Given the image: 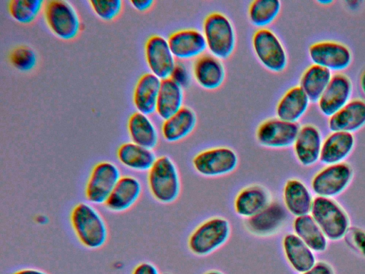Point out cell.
Returning a JSON list of instances; mask_svg holds the SVG:
<instances>
[{"label": "cell", "mask_w": 365, "mask_h": 274, "mask_svg": "<svg viewBox=\"0 0 365 274\" xmlns=\"http://www.w3.org/2000/svg\"><path fill=\"white\" fill-rule=\"evenodd\" d=\"M132 6L137 11H145L150 9L154 4L153 0H131Z\"/></svg>", "instance_id": "41"}, {"label": "cell", "mask_w": 365, "mask_h": 274, "mask_svg": "<svg viewBox=\"0 0 365 274\" xmlns=\"http://www.w3.org/2000/svg\"><path fill=\"white\" fill-rule=\"evenodd\" d=\"M252 44L255 56L267 70L280 73L286 68L288 63L286 50L272 30L258 29L252 36Z\"/></svg>", "instance_id": "6"}, {"label": "cell", "mask_w": 365, "mask_h": 274, "mask_svg": "<svg viewBox=\"0 0 365 274\" xmlns=\"http://www.w3.org/2000/svg\"><path fill=\"white\" fill-rule=\"evenodd\" d=\"M295 235L312 250L322 252L326 249V236L312 215L296 217L293 223Z\"/></svg>", "instance_id": "32"}, {"label": "cell", "mask_w": 365, "mask_h": 274, "mask_svg": "<svg viewBox=\"0 0 365 274\" xmlns=\"http://www.w3.org/2000/svg\"><path fill=\"white\" fill-rule=\"evenodd\" d=\"M192 76L200 87L215 90L223 83L225 70L220 59L210 54H204L195 60Z\"/></svg>", "instance_id": "19"}, {"label": "cell", "mask_w": 365, "mask_h": 274, "mask_svg": "<svg viewBox=\"0 0 365 274\" xmlns=\"http://www.w3.org/2000/svg\"><path fill=\"white\" fill-rule=\"evenodd\" d=\"M88 4L93 13L105 21L116 19L123 9L121 0H90Z\"/></svg>", "instance_id": "36"}, {"label": "cell", "mask_w": 365, "mask_h": 274, "mask_svg": "<svg viewBox=\"0 0 365 274\" xmlns=\"http://www.w3.org/2000/svg\"><path fill=\"white\" fill-rule=\"evenodd\" d=\"M282 247L287 262L297 272L304 273L316 264L312 250L295 234H287Z\"/></svg>", "instance_id": "26"}, {"label": "cell", "mask_w": 365, "mask_h": 274, "mask_svg": "<svg viewBox=\"0 0 365 274\" xmlns=\"http://www.w3.org/2000/svg\"><path fill=\"white\" fill-rule=\"evenodd\" d=\"M11 64L18 71L28 72L36 65L35 51L29 46L21 45L14 48L9 54Z\"/></svg>", "instance_id": "35"}, {"label": "cell", "mask_w": 365, "mask_h": 274, "mask_svg": "<svg viewBox=\"0 0 365 274\" xmlns=\"http://www.w3.org/2000/svg\"><path fill=\"white\" fill-rule=\"evenodd\" d=\"M300 126L298 123L286 121L278 118H269L257 127L256 138L266 148H284L294 145Z\"/></svg>", "instance_id": "11"}, {"label": "cell", "mask_w": 365, "mask_h": 274, "mask_svg": "<svg viewBox=\"0 0 365 274\" xmlns=\"http://www.w3.org/2000/svg\"><path fill=\"white\" fill-rule=\"evenodd\" d=\"M11 274H49L41 269L34 268H24L13 272Z\"/></svg>", "instance_id": "42"}, {"label": "cell", "mask_w": 365, "mask_h": 274, "mask_svg": "<svg viewBox=\"0 0 365 274\" xmlns=\"http://www.w3.org/2000/svg\"><path fill=\"white\" fill-rule=\"evenodd\" d=\"M195 171L205 177L215 178L232 173L238 165V157L232 148L215 147L196 154L192 161Z\"/></svg>", "instance_id": "8"}, {"label": "cell", "mask_w": 365, "mask_h": 274, "mask_svg": "<svg viewBox=\"0 0 365 274\" xmlns=\"http://www.w3.org/2000/svg\"><path fill=\"white\" fill-rule=\"evenodd\" d=\"M353 86L350 78L344 73H336L317 101L320 113L331 117L351 101Z\"/></svg>", "instance_id": "13"}, {"label": "cell", "mask_w": 365, "mask_h": 274, "mask_svg": "<svg viewBox=\"0 0 365 274\" xmlns=\"http://www.w3.org/2000/svg\"><path fill=\"white\" fill-rule=\"evenodd\" d=\"M118 166L103 161L93 167L85 186V197L93 205L105 204L121 177Z\"/></svg>", "instance_id": "9"}, {"label": "cell", "mask_w": 365, "mask_h": 274, "mask_svg": "<svg viewBox=\"0 0 365 274\" xmlns=\"http://www.w3.org/2000/svg\"><path fill=\"white\" fill-rule=\"evenodd\" d=\"M116 156L123 166L137 172L148 171L157 158L153 150L131 141L122 143Z\"/></svg>", "instance_id": "28"}, {"label": "cell", "mask_w": 365, "mask_h": 274, "mask_svg": "<svg viewBox=\"0 0 365 274\" xmlns=\"http://www.w3.org/2000/svg\"><path fill=\"white\" fill-rule=\"evenodd\" d=\"M365 126V101L351 100L341 109L329 118L331 131L353 133Z\"/></svg>", "instance_id": "20"}, {"label": "cell", "mask_w": 365, "mask_h": 274, "mask_svg": "<svg viewBox=\"0 0 365 274\" xmlns=\"http://www.w3.org/2000/svg\"><path fill=\"white\" fill-rule=\"evenodd\" d=\"M282 4L278 0H255L248 9L250 22L259 29L266 28L278 16Z\"/></svg>", "instance_id": "33"}, {"label": "cell", "mask_w": 365, "mask_h": 274, "mask_svg": "<svg viewBox=\"0 0 365 274\" xmlns=\"http://www.w3.org/2000/svg\"><path fill=\"white\" fill-rule=\"evenodd\" d=\"M310 102L299 86H293L278 101L276 107L277 118L297 123L308 110Z\"/></svg>", "instance_id": "23"}, {"label": "cell", "mask_w": 365, "mask_h": 274, "mask_svg": "<svg viewBox=\"0 0 365 274\" xmlns=\"http://www.w3.org/2000/svg\"><path fill=\"white\" fill-rule=\"evenodd\" d=\"M45 1L41 0H11L8 11L16 22L29 24L35 21L43 10Z\"/></svg>", "instance_id": "34"}, {"label": "cell", "mask_w": 365, "mask_h": 274, "mask_svg": "<svg viewBox=\"0 0 365 274\" xmlns=\"http://www.w3.org/2000/svg\"><path fill=\"white\" fill-rule=\"evenodd\" d=\"M170 78L181 87L186 86L190 81L188 70L182 63H176Z\"/></svg>", "instance_id": "37"}, {"label": "cell", "mask_w": 365, "mask_h": 274, "mask_svg": "<svg viewBox=\"0 0 365 274\" xmlns=\"http://www.w3.org/2000/svg\"><path fill=\"white\" fill-rule=\"evenodd\" d=\"M322 143L320 131L315 126L306 124L300 127L293 145L298 161L304 166L314 164L319 160Z\"/></svg>", "instance_id": "18"}, {"label": "cell", "mask_w": 365, "mask_h": 274, "mask_svg": "<svg viewBox=\"0 0 365 274\" xmlns=\"http://www.w3.org/2000/svg\"><path fill=\"white\" fill-rule=\"evenodd\" d=\"M332 76L331 71L312 64L302 73L299 86L311 102H317L329 83Z\"/></svg>", "instance_id": "31"}, {"label": "cell", "mask_w": 365, "mask_h": 274, "mask_svg": "<svg viewBox=\"0 0 365 274\" xmlns=\"http://www.w3.org/2000/svg\"><path fill=\"white\" fill-rule=\"evenodd\" d=\"M278 202H271L255 215L247 218L246 228L257 236H269L275 233L284 224L287 212Z\"/></svg>", "instance_id": "17"}, {"label": "cell", "mask_w": 365, "mask_h": 274, "mask_svg": "<svg viewBox=\"0 0 365 274\" xmlns=\"http://www.w3.org/2000/svg\"><path fill=\"white\" fill-rule=\"evenodd\" d=\"M283 200L285 208L296 217L307 215L312 206L311 194L299 180H288L283 189Z\"/></svg>", "instance_id": "29"}, {"label": "cell", "mask_w": 365, "mask_h": 274, "mask_svg": "<svg viewBox=\"0 0 365 274\" xmlns=\"http://www.w3.org/2000/svg\"><path fill=\"white\" fill-rule=\"evenodd\" d=\"M183 103L182 87L170 78L161 81L155 113L163 121L181 109Z\"/></svg>", "instance_id": "30"}, {"label": "cell", "mask_w": 365, "mask_h": 274, "mask_svg": "<svg viewBox=\"0 0 365 274\" xmlns=\"http://www.w3.org/2000/svg\"><path fill=\"white\" fill-rule=\"evenodd\" d=\"M161 81L150 72L140 76L133 93V102L137 111L148 116L155 112Z\"/></svg>", "instance_id": "21"}, {"label": "cell", "mask_w": 365, "mask_h": 274, "mask_svg": "<svg viewBox=\"0 0 365 274\" xmlns=\"http://www.w3.org/2000/svg\"><path fill=\"white\" fill-rule=\"evenodd\" d=\"M163 274H170V273H163Z\"/></svg>", "instance_id": "45"}, {"label": "cell", "mask_w": 365, "mask_h": 274, "mask_svg": "<svg viewBox=\"0 0 365 274\" xmlns=\"http://www.w3.org/2000/svg\"><path fill=\"white\" fill-rule=\"evenodd\" d=\"M360 87L363 93L365 95V71L362 73L360 77Z\"/></svg>", "instance_id": "43"}, {"label": "cell", "mask_w": 365, "mask_h": 274, "mask_svg": "<svg viewBox=\"0 0 365 274\" xmlns=\"http://www.w3.org/2000/svg\"><path fill=\"white\" fill-rule=\"evenodd\" d=\"M70 222L76 237L83 247L97 250L107 243V223L92 204L85 202L76 204L70 213Z\"/></svg>", "instance_id": "1"}, {"label": "cell", "mask_w": 365, "mask_h": 274, "mask_svg": "<svg viewBox=\"0 0 365 274\" xmlns=\"http://www.w3.org/2000/svg\"><path fill=\"white\" fill-rule=\"evenodd\" d=\"M308 54L313 64L331 71L345 70L352 61V54L349 48L335 41L315 42L309 47Z\"/></svg>", "instance_id": "10"}, {"label": "cell", "mask_w": 365, "mask_h": 274, "mask_svg": "<svg viewBox=\"0 0 365 274\" xmlns=\"http://www.w3.org/2000/svg\"><path fill=\"white\" fill-rule=\"evenodd\" d=\"M197 123L195 113L189 107L183 106L174 115L163 121L161 133L169 143L180 141L189 136Z\"/></svg>", "instance_id": "25"}, {"label": "cell", "mask_w": 365, "mask_h": 274, "mask_svg": "<svg viewBox=\"0 0 365 274\" xmlns=\"http://www.w3.org/2000/svg\"><path fill=\"white\" fill-rule=\"evenodd\" d=\"M302 274H334L331 268L324 262L316 263L312 268Z\"/></svg>", "instance_id": "40"}, {"label": "cell", "mask_w": 365, "mask_h": 274, "mask_svg": "<svg viewBox=\"0 0 365 274\" xmlns=\"http://www.w3.org/2000/svg\"><path fill=\"white\" fill-rule=\"evenodd\" d=\"M43 12L45 23L50 31L61 40H72L83 29L78 13L69 1H46Z\"/></svg>", "instance_id": "4"}, {"label": "cell", "mask_w": 365, "mask_h": 274, "mask_svg": "<svg viewBox=\"0 0 365 274\" xmlns=\"http://www.w3.org/2000/svg\"><path fill=\"white\" fill-rule=\"evenodd\" d=\"M168 42L178 59H190L204 54L207 44L202 32L195 29L178 30L170 34Z\"/></svg>", "instance_id": "16"}, {"label": "cell", "mask_w": 365, "mask_h": 274, "mask_svg": "<svg viewBox=\"0 0 365 274\" xmlns=\"http://www.w3.org/2000/svg\"><path fill=\"white\" fill-rule=\"evenodd\" d=\"M144 55L150 73L161 80L170 78L176 62L168 39L159 34L150 36L144 46Z\"/></svg>", "instance_id": "12"}, {"label": "cell", "mask_w": 365, "mask_h": 274, "mask_svg": "<svg viewBox=\"0 0 365 274\" xmlns=\"http://www.w3.org/2000/svg\"><path fill=\"white\" fill-rule=\"evenodd\" d=\"M312 216L330 240H339L348 231L349 220L344 210L329 198L319 196L313 202Z\"/></svg>", "instance_id": "7"}, {"label": "cell", "mask_w": 365, "mask_h": 274, "mask_svg": "<svg viewBox=\"0 0 365 274\" xmlns=\"http://www.w3.org/2000/svg\"><path fill=\"white\" fill-rule=\"evenodd\" d=\"M204 274H223V273L217 270H210L209 271H207Z\"/></svg>", "instance_id": "44"}, {"label": "cell", "mask_w": 365, "mask_h": 274, "mask_svg": "<svg viewBox=\"0 0 365 274\" xmlns=\"http://www.w3.org/2000/svg\"><path fill=\"white\" fill-rule=\"evenodd\" d=\"M271 198L268 191L259 185H251L242 188L234 201L235 213L242 218H250L266 208Z\"/></svg>", "instance_id": "22"}, {"label": "cell", "mask_w": 365, "mask_h": 274, "mask_svg": "<svg viewBox=\"0 0 365 274\" xmlns=\"http://www.w3.org/2000/svg\"><path fill=\"white\" fill-rule=\"evenodd\" d=\"M354 146L351 133L331 131L322 143L319 160L327 165L340 163L351 152Z\"/></svg>", "instance_id": "24"}, {"label": "cell", "mask_w": 365, "mask_h": 274, "mask_svg": "<svg viewBox=\"0 0 365 274\" xmlns=\"http://www.w3.org/2000/svg\"><path fill=\"white\" fill-rule=\"evenodd\" d=\"M131 274H160V272L154 264L145 261L137 264Z\"/></svg>", "instance_id": "39"}, {"label": "cell", "mask_w": 365, "mask_h": 274, "mask_svg": "<svg viewBox=\"0 0 365 274\" xmlns=\"http://www.w3.org/2000/svg\"><path fill=\"white\" fill-rule=\"evenodd\" d=\"M231 233L230 222L222 217H213L200 223L188 238V248L198 256L211 254L222 247Z\"/></svg>", "instance_id": "5"}, {"label": "cell", "mask_w": 365, "mask_h": 274, "mask_svg": "<svg viewBox=\"0 0 365 274\" xmlns=\"http://www.w3.org/2000/svg\"><path fill=\"white\" fill-rule=\"evenodd\" d=\"M142 192L143 186L138 178L122 176L105 203V207L112 213L126 212L139 201Z\"/></svg>", "instance_id": "15"}, {"label": "cell", "mask_w": 365, "mask_h": 274, "mask_svg": "<svg viewBox=\"0 0 365 274\" xmlns=\"http://www.w3.org/2000/svg\"><path fill=\"white\" fill-rule=\"evenodd\" d=\"M127 129L131 142L150 150L157 146L158 133L148 115L133 113L128 120Z\"/></svg>", "instance_id": "27"}, {"label": "cell", "mask_w": 365, "mask_h": 274, "mask_svg": "<svg viewBox=\"0 0 365 274\" xmlns=\"http://www.w3.org/2000/svg\"><path fill=\"white\" fill-rule=\"evenodd\" d=\"M351 175L352 171L346 163L329 165L315 175L312 188L321 197L335 196L346 187Z\"/></svg>", "instance_id": "14"}, {"label": "cell", "mask_w": 365, "mask_h": 274, "mask_svg": "<svg viewBox=\"0 0 365 274\" xmlns=\"http://www.w3.org/2000/svg\"><path fill=\"white\" fill-rule=\"evenodd\" d=\"M202 34L210 54L220 60L232 54L236 46V34L227 16L217 11L209 14L202 23Z\"/></svg>", "instance_id": "3"}, {"label": "cell", "mask_w": 365, "mask_h": 274, "mask_svg": "<svg viewBox=\"0 0 365 274\" xmlns=\"http://www.w3.org/2000/svg\"><path fill=\"white\" fill-rule=\"evenodd\" d=\"M349 243L365 255V233L360 229L353 228L349 231Z\"/></svg>", "instance_id": "38"}, {"label": "cell", "mask_w": 365, "mask_h": 274, "mask_svg": "<svg viewBox=\"0 0 365 274\" xmlns=\"http://www.w3.org/2000/svg\"><path fill=\"white\" fill-rule=\"evenodd\" d=\"M148 186L151 196L158 202L172 203L180 193V178L178 170L168 156H161L148 171Z\"/></svg>", "instance_id": "2"}]
</instances>
